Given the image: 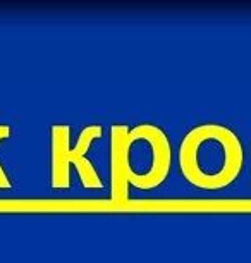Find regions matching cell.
Instances as JSON below:
<instances>
[{
	"label": "cell",
	"mask_w": 251,
	"mask_h": 263,
	"mask_svg": "<svg viewBox=\"0 0 251 263\" xmlns=\"http://www.w3.org/2000/svg\"><path fill=\"white\" fill-rule=\"evenodd\" d=\"M110 138L112 201H126L129 186L150 191L164 184L172 163L170 141L164 129L148 122L134 127L115 124Z\"/></svg>",
	"instance_id": "obj_1"
},
{
	"label": "cell",
	"mask_w": 251,
	"mask_h": 263,
	"mask_svg": "<svg viewBox=\"0 0 251 263\" xmlns=\"http://www.w3.org/2000/svg\"><path fill=\"white\" fill-rule=\"evenodd\" d=\"M177 157L184 179L203 191H220L230 186L244 163L238 135L217 122L200 124L186 133Z\"/></svg>",
	"instance_id": "obj_2"
},
{
	"label": "cell",
	"mask_w": 251,
	"mask_h": 263,
	"mask_svg": "<svg viewBox=\"0 0 251 263\" xmlns=\"http://www.w3.org/2000/svg\"><path fill=\"white\" fill-rule=\"evenodd\" d=\"M102 133L103 129L98 124L86 126L80 133L74 146H71V127L67 124L52 126V187L67 190L71 186V167H74L86 190H100L103 182L95 165L88 160V150Z\"/></svg>",
	"instance_id": "obj_3"
},
{
	"label": "cell",
	"mask_w": 251,
	"mask_h": 263,
	"mask_svg": "<svg viewBox=\"0 0 251 263\" xmlns=\"http://www.w3.org/2000/svg\"><path fill=\"white\" fill-rule=\"evenodd\" d=\"M9 135H11V127L6 126V124H0V143L6 140V138H9ZM11 186H12L11 181H9L7 174L4 171L2 163H0V190H9Z\"/></svg>",
	"instance_id": "obj_4"
}]
</instances>
